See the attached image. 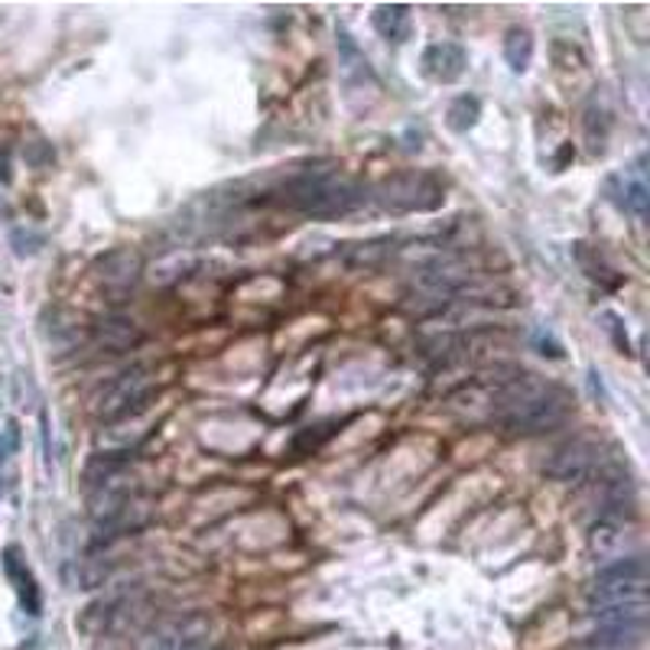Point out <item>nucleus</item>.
Here are the masks:
<instances>
[{
    "label": "nucleus",
    "instance_id": "obj_1",
    "mask_svg": "<svg viewBox=\"0 0 650 650\" xmlns=\"http://www.w3.org/2000/svg\"><path fill=\"white\" fill-rule=\"evenodd\" d=\"M495 413L508 433H546L566 423L569 393L533 375H518L495 390Z\"/></svg>",
    "mask_w": 650,
    "mask_h": 650
},
{
    "label": "nucleus",
    "instance_id": "obj_2",
    "mask_svg": "<svg viewBox=\"0 0 650 650\" xmlns=\"http://www.w3.org/2000/svg\"><path fill=\"white\" fill-rule=\"evenodd\" d=\"M592 615L599 628L645 625L648 618V566L638 556H622L595 576Z\"/></svg>",
    "mask_w": 650,
    "mask_h": 650
},
{
    "label": "nucleus",
    "instance_id": "obj_3",
    "mask_svg": "<svg viewBox=\"0 0 650 650\" xmlns=\"http://www.w3.org/2000/svg\"><path fill=\"white\" fill-rule=\"evenodd\" d=\"M362 189L332 173V169H306L296 173L293 179H286V186L280 189V202L306 218H335V215H348L362 205Z\"/></svg>",
    "mask_w": 650,
    "mask_h": 650
},
{
    "label": "nucleus",
    "instance_id": "obj_4",
    "mask_svg": "<svg viewBox=\"0 0 650 650\" xmlns=\"http://www.w3.org/2000/svg\"><path fill=\"white\" fill-rule=\"evenodd\" d=\"M378 199L393 212H429L442 202V186L423 173H400L381 186Z\"/></svg>",
    "mask_w": 650,
    "mask_h": 650
},
{
    "label": "nucleus",
    "instance_id": "obj_5",
    "mask_svg": "<svg viewBox=\"0 0 650 650\" xmlns=\"http://www.w3.org/2000/svg\"><path fill=\"white\" fill-rule=\"evenodd\" d=\"M599 469H602V452L595 442H586V439L556 446L549 459L543 462V475H549L553 482H586V478H595Z\"/></svg>",
    "mask_w": 650,
    "mask_h": 650
},
{
    "label": "nucleus",
    "instance_id": "obj_6",
    "mask_svg": "<svg viewBox=\"0 0 650 650\" xmlns=\"http://www.w3.org/2000/svg\"><path fill=\"white\" fill-rule=\"evenodd\" d=\"M146 393H150L146 368H130L95 397V413L105 416V419H121L146 400Z\"/></svg>",
    "mask_w": 650,
    "mask_h": 650
},
{
    "label": "nucleus",
    "instance_id": "obj_7",
    "mask_svg": "<svg viewBox=\"0 0 650 650\" xmlns=\"http://www.w3.org/2000/svg\"><path fill=\"white\" fill-rule=\"evenodd\" d=\"M469 69V56L459 43H433L426 52H423V72L433 79V82H442V85H452L465 75Z\"/></svg>",
    "mask_w": 650,
    "mask_h": 650
},
{
    "label": "nucleus",
    "instance_id": "obj_8",
    "mask_svg": "<svg viewBox=\"0 0 650 650\" xmlns=\"http://www.w3.org/2000/svg\"><path fill=\"white\" fill-rule=\"evenodd\" d=\"M98 270H102L98 276H102L105 289L115 293V296H125L140 276V258L133 251H111L108 258L102 260Z\"/></svg>",
    "mask_w": 650,
    "mask_h": 650
},
{
    "label": "nucleus",
    "instance_id": "obj_9",
    "mask_svg": "<svg viewBox=\"0 0 650 650\" xmlns=\"http://www.w3.org/2000/svg\"><path fill=\"white\" fill-rule=\"evenodd\" d=\"M3 569H7V576H10V582H13V589H16V599H20V605H23V612H29V615H39V608H43V599H39V589H36V579H33V572L26 569V563L20 559V549H3Z\"/></svg>",
    "mask_w": 650,
    "mask_h": 650
},
{
    "label": "nucleus",
    "instance_id": "obj_10",
    "mask_svg": "<svg viewBox=\"0 0 650 650\" xmlns=\"http://www.w3.org/2000/svg\"><path fill=\"white\" fill-rule=\"evenodd\" d=\"M153 650H209V622L205 618H186L173 628H166Z\"/></svg>",
    "mask_w": 650,
    "mask_h": 650
},
{
    "label": "nucleus",
    "instance_id": "obj_11",
    "mask_svg": "<svg viewBox=\"0 0 650 650\" xmlns=\"http://www.w3.org/2000/svg\"><path fill=\"white\" fill-rule=\"evenodd\" d=\"M589 543H592V553L595 556H602V559H622L625 549H628V543H631V533H628V527L622 520L602 518L592 527Z\"/></svg>",
    "mask_w": 650,
    "mask_h": 650
},
{
    "label": "nucleus",
    "instance_id": "obj_12",
    "mask_svg": "<svg viewBox=\"0 0 650 650\" xmlns=\"http://www.w3.org/2000/svg\"><path fill=\"white\" fill-rule=\"evenodd\" d=\"M140 329L130 322V319H105L98 329H95V345L118 355V352H130L133 345H140Z\"/></svg>",
    "mask_w": 650,
    "mask_h": 650
},
{
    "label": "nucleus",
    "instance_id": "obj_13",
    "mask_svg": "<svg viewBox=\"0 0 650 650\" xmlns=\"http://www.w3.org/2000/svg\"><path fill=\"white\" fill-rule=\"evenodd\" d=\"M371 20H375V29L385 39H393V43H400L410 33V7H403V3H385V7H378Z\"/></svg>",
    "mask_w": 650,
    "mask_h": 650
},
{
    "label": "nucleus",
    "instance_id": "obj_14",
    "mask_svg": "<svg viewBox=\"0 0 650 650\" xmlns=\"http://www.w3.org/2000/svg\"><path fill=\"white\" fill-rule=\"evenodd\" d=\"M505 59H508V66L515 72H527V66L533 59V36L527 29H520V26L508 29V36H505Z\"/></svg>",
    "mask_w": 650,
    "mask_h": 650
},
{
    "label": "nucleus",
    "instance_id": "obj_15",
    "mask_svg": "<svg viewBox=\"0 0 650 650\" xmlns=\"http://www.w3.org/2000/svg\"><path fill=\"white\" fill-rule=\"evenodd\" d=\"M478 115H482V105H478V98H472V95H462V98H456L452 105H449V128L456 130V133H465V130L475 128V121H478Z\"/></svg>",
    "mask_w": 650,
    "mask_h": 650
},
{
    "label": "nucleus",
    "instance_id": "obj_16",
    "mask_svg": "<svg viewBox=\"0 0 650 650\" xmlns=\"http://www.w3.org/2000/svg\"><path fill=\"white\" fill-rule=\"evenodd\" d=\"M622 196H625V209L628 212H635L638 218L648 215V182H645V176H628Z\"/></svg>",
    "mask_w": 650,
    "mask_h": 650
}]
</instances>
